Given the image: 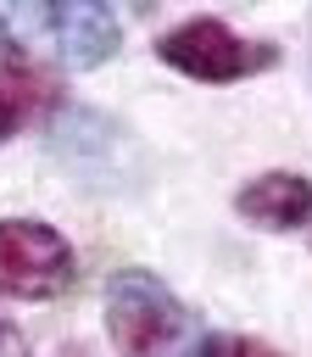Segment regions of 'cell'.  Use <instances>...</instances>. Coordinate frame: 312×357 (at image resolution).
<instances>
[{
	"instance_id": "cell-3",
	"label": "cell",
	"mask_w": 312,
	"mask_h": 357,
	"mask_svg": "<svg viewBox=\"0 0 312 357\" xmlns=\"http://www.w3.org/2000/svg\"><path fill=\"white\" fill-rule=\"evenodd\" d=\"M279 45L273 39H256V33H240L228 28L223 17H184L173 28L156 33V61L184 73V78H201V84H240V78H256L267 67H279Z\"/></svg>"
},
{
	"instance_id": "cell-2",
	"label": "cell",
	"mask_w": 312,
	"mask_h": 357,
	"mask_svg": "<svg viewBox=\"0 0 312 357\" xmlns=\"http://www.w3.org/2000/svg\"><path fill=\"white\" fill-rule=\"evenodd\" d=\"M106 335L123 357H195V312L150 268L106 279Z\"/></svg>"
},
{
	"instance_id": "cell-5",
	"label": "cell",
	"mask_w": 312,
	"mask_h": 357,
	"mask_svg": "<svg viewBox=\"0 0 312 357\" xmlns=\"http://www.w3.org/2000/svg\"><path fill=\"white\" fill-rule=\"evenodd\" d=\"M234 212L251 223V229H267V234H295L312 223V178L295 173V167H273V173H256L240 184L234 195Z\"/></svg>"
},
{
	"instance_id": "cell-4",
	"label": "cell",
	"mask_w": 312,
	"mask_h": 357,
	"mask_svg": "<svg viewBox=\"0 0 312 357\" xmlns=\"http://www.w3.org/2000/svg\"><path fill=\"white\" fill-rule=\"evenodd\" d=\"M78 279L67 234L45 218H0V296L50 301Z\"/></svg>"
},
{
	"instance_id": "cell-1",
	"label": "cell",
	"mask_w": 312,
	"mask_h": 357,
	"mask_svg": "<svg viewBox=\"0 0 312 357\" xmlns=\"http://www.w3.org/2000/svg\"><path fill=\"white\" fill-rule=\"evenodd\" d=\"M123 45L117 11L100 0H56V6H0V50L33 67L56 61L72 73L106 67Z\"/></svg>"
},
{
	"instance_id": "cell-8",
	"label": "cell",
	"mask_w": 312,
	"mask_h": 357,
	"mask_svg": "<svg viewBox=\"0 0 312 357\" xmlns=\"http://www.w3.org/2000/svg\"><path fill=\"white\" fill-rule=\"evenodd\" d=\"M0 357H33L28 351V335L17 324H6V318H0Z\"/></svg>"
},
{
	"instance_id": "cell-6",
	"label": "cell",
	"mask_w": 312,
	"mask_h": 357,
	"mask_svg": "<svg viewBox=\"0 0 312 357\" xmlns=\"http://www.w3.org/2000/svg\"><path fill=\"white\" fill-rule=\"evenodd\" d=\"M45 106H56V84L45 78V67L0 50V145L22 134V123L39 117Z\"/></svg>"
},
{
	"instance_id": "cell-7",
	"label": "cell",
	"mask_w": 312,
	"mask_h": 357,
	"mask_svg": "<svg viewBox=\"0 0 312 357\" xmlns=\"http://www.w3.org/2000/svg\"><path fill=\"white\" fill-rule=\"evenodd\" d=\"M195 357H284L279 346H267V340H256V335H201V346H195Z\"/></svg>"
}]
</instances>
